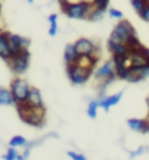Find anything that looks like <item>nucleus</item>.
<instances>
[{"label": "nucleus", "instance_id": "obj_17", "mask_svg": "<svg viewBox=\"0 0 149 160\" xmlns=\"http://www.w3.org/2000/svg\"><path fill=\"white\" fill-rule=\"evenodd\" d=\"M16 101L13 98V95L11 89H5V88H0V106H9V105H15Z\"/></svg>", "mask_w": 149, "mask_h": 160}, {"label": "nucleus", "instance_id": "obj_19", "mask_svg": "<svg viewBox=\"0 0 149 160\" xmlns=\"http://www.w3.org/2000/svg\"><path fill=\"white\" fill-rule=\"evenodd\" d=\"M49 24H50L49 34L51 37L56 36V33H58V15L56 13H52V15L49 16Z\"/></svg>", "mask_w": 149, "mask_h": 160}, {"label": "nucleus", "instance_id": "obj_6", "mask_svg": "<svg viewBox=\"0 0 149 160\" xmlns=\"http://www.w3.org/2000/svg\"><path fill=\"white\" fill-rule=\"evenodd\" d=\"M8 66L12 70V72L15 75H22L25 74L29 68V63H30V52L28 50H24L17 54H13L8 61Z\"/></svg>", "mask_w": 149, "mask_h": 160}, {"label": "nucleus", "instance_id": "obj_1", "mask_svg": "<svg viewBox=\"0 0 149 160\" xmlns=\"http://www.w3.org/2000/svg\"><path fill=\"white\" fill-rule=\"evenodd\" d=\"M17 110H18L20 118L25 123L34 126V128H42L43 126L45 114H46L45 108H34V106H30L29 104L24 102L17 105Z\"/></svg>", "mask_w": 149, "mask_h": 160}, {"label": "nucleus", "instance_id": "obj_30", "mask_svg": "<svg viewBox=\"0 0 149 160\" xmlns=\"http://www.w3.org/2000/svg\"><path fill=\"white\" fill-rule=\"evenodd\" d=\"M148 58H149V49H148Z\"/></svg>", "mask_w": 149, "mask_h": 160}, {"label": "nucleus", "instance_id": "obj_18", "mask_svg": "<svg viewBox=\"0 0 149 160\" xmlns=\"http://www.w3.org/2000/svg\"><path fill=\"white\" fill-rule=\"evenodd\" d=\"M105 13H106L105 9L97 8V7L93 5V8H92V11H90V13H89V16H88V20H89V21H93V22L101 21V20H103Z\"/></svg>", "mask_w": 149, "mask_h": 160}, {"label": "nucleus", "instance_id": "obj_9", "mask_svg": "<svg viewBox=\"0 0 149 160\" xmlns=\"http://www.w3.org/2000/svg\"><path fill=\"white\" fill-rule=\"evenodd\" d=\"M148 78H149V62L140 66H130L126 80L130 83H139Z\"/></svg>", "mask_w": 149, "mask_h": 160}, {"label": "nucleus", "instance_id": "obj_29", "mask_svg": "<svg viewBox=\"0 0 149 160\" xmlns=\"http://www.w3.org/2000/svg\"><path fill=\"white\" fill-rule=\"evenodd\" d=\"M26 2H29V3H34V0H26Z\"/></svg>", "mask_w": 149, "mask_h": 160}, {"label": "nucleus", "instance_id": "obj_16", "mask_svg": "<svg viewBox=\"0 0 149 160\" xmlns=\"http://www.w3.org/2000/svg\"><path fill=\"white\" fill-rule=\"evenodd\" d=\"M63 58H64L65 64H74V63H77L79 58H80V54L77 52L76 48H74V43L65 45Z\"/></svg>", "mask_w": 149, "mask_h": 160}, {"label": "nucleus", "instance_id": "obj_12", "mask_svg": "<svg viewBox=\"0 0 149 160\" xmlns=\"http://www.w3.org/2000/svg\"><path fill=\"white\" fill-rule=\"evenodd\" d=\"M107 50H109L113 55H122V57H127L130 54V48L127 46V43H122L113 41V39H107Z\"/></svg>", "mask_w": 149, "mask_h": 160}, {"label": "nucleus", "instance_id": "obj_8", "mask_svg": "<svg viewBox=\"0 0 149 160\" xmlns=\"http://www.w3.org/2000/svg\"><path fill=\"white\" fill-rule=\"evenodd\" d=\"M74 48L81 57H98V46L89 38H79Z\"/></svg>", "mask_w": 149, "mask_h": 160}, {"label": "nucleus", "instance_id": "obj_22", "mask_svg": "<svg viewBox=\"0 0 149 160\" xmlns=\"http://www.w3.org/2000/svg\"><path fill=\"white\" fill-rule=\"evenodd\" d=\"M17 155H18L17 150L15 147H9L2 158H3V160H17Z\"/></svg>", "mask_w": 149, "mask_h": 160}, {"label": "nucleus", "instance_id": "obj_23", "mask_svg": "<svg viewBox=\"0 0 149 160\" xmlns=\"http://www.w3.org/2000/svg\"><path fill=\"white\" fill-rule=\"evenodd\" d=\"M92 3L94 7H97V8H101V9H107L109 8V3L110 0H92Z\"/></svg>", "mask_w": 149, "mask_h": 160}, {"label": "nucleus", "instance_id": "obj_31", "mask_svg": "<svg viewBox=\"0 0 149 160\" xmlns=\"http://www.w3.org/2000/svg\"><path fill=\"white\" fill-rule=\"evenodd\" d=\"M148 119H149V116H148Z\"/></svg>", "mask_w": 149, "mask_h": 160}, {"label": "nucleus", "instance_id": "obj_24", "mask_svg": "<svg viewBox=\"0 0 149 160\" xmlns=\"http://www.w3.org/2000/svg\"><path fill=\"white\" fill-rule=\"evenodd\" d=\"M109 16H110L111 18L122 20V18H123V13H122L119 9H117V8H110V9H109Z\"/></svg>", "mask_w": 149, "mask_h": 160}, {"label": "nucleus", "instance_id": "obj_25", "mask_svg": "<svg viewBox=\"0 0 149 160\" xmlns=\"http://www.w3.org/2000/svg\"><path fill=\"white\" fill-rule=\"evenodd\" d=\"M139 16H140V18H141V20H144V21L149 22V3L145 5V8L139 13Z\"/></svg>", "mask_w": 149, "mask_h": 160}, {"label": "nucleus", "instance_id": "obj_26", "mask_svg": "<svg viewBox=\"0 0 149 160\" xmlns=\"http://www.w3.org/2000/svg\"><path fill=\"white\" fill-rule=\"evenodd\" d=\"M67 155H68L72 160H86V158L81 154H77V152H73V151H68L67 152Z\"/></svg>", "mask_w": 149, "mask_h": 160}, {"label": "nucleus", "instance_id": "obj_15", "mask_svg": "<svg viewBox=\"0 0 149 160\" xmlns=\"http://www.w3.org/2000/svg\"><path fill=\"white\" fill-rule=\"evenodd\" d=\"M26 104H29L30 106H34V108H45L43 105V100H42V95L38 88L31 87L28 95V100H26Z\"/></svg>", "mask_w": 149, "mask_h": 160}, {"label": "nucleus", "instance_id": "obj_28", "mask_svg": "<svg viewBox=\"0 0 149 160\" xmlns=\"http://www.w3.org/2000/svg\"><path fill=\"white\" fill-rule=\"evenodd\" d=\"M17 160H25L24 155H22V154H21V155H20V154H18V155H17Z\"/></svg>", "mask_w": 149, "mask_h": 160}, {"label": "nucleus", "instance_id": "obj_4", "mask_svg": "<svg viewBox=\"0 0 149 160\" xmlns=\"http://www.w3.org/2000/svg\"><path fill=\"white\" fill-rule=\"evenodd\" d=\"M92 74H93V68L84 67V66H81L79 63L67 64V75H68L71 83L74 85L85 84L90 79Z\"/></svg>", "mask_w": 149, "mask_h": 160}, {"label": "nucleus", "instance_id": "obj_5", "mask_svg": "<svg viewBox=\"0 0 149 160\" xmlns=\"http://www.w3.org/2000/svg\"><path fill=\"white\" fill-rule=\"evenodd\" d=\"M133 36H136V32H135V28L131 25V22L127 21V20H120V21L114 26L109 38L113 39V41H117V42L127 43L128 39Z\"/></svg>", "mask_w": 149, "mask_h": 160}, {"label": "nucleus", "instance_id": "obj_2", "mask_svg": "<svg viewBox=\"0 0 149 160\" xmlns=\"http://www.w3.org/2000/svg\"><path fill=\"white\" fill-rule=\"evenodd\" d=\"M62 3V9L70 18L73 20H88V16L93 8L92 2H86V0H81L76 3H68L67 0Z\"/></svg>", "mask_w": 149, "mask_h": 160}, {"label": "nucleus", "instance_id": "obj_3", "mask_svg": "<svg viewBox=\"0 0 149 160\" xmlns=\"http://www.w3.org/2000/svg\"><path fill=\"white\" fill-rule=\"evenodd\" d=\"M117 78H118V75H117V71H115V66H114L113 61H107V62L102 63L94 71V79L99 83V85H98L99 93H103V91L107 88V85L113 83Z\"/></svg>", "mask_w": 149, "mask_h": 160}, {"label": "nucleus", "instance_id": "obj_14", "mask_svg": "<svg viewBox=\"0 0 149 160\" xmlns=\"http://www.w3.org/2000/svg\"><path fill=\"white\" fill-rule=\"evenodd\" d=\"M128 128L137 132H148L149 131V119H139V118H130L127 121Z\"/></svg>", "mask_w": 149, "mask_h": 160}, {"label": "nucleus", "instance_id": "obj_20", "mask_svg": "<svg viewBox=\"0 0 149 160\" xmlns=\"http://www.w3.org/2000/svg\"><path fill=\"white\" fill-rule=\"evenodd\" d=\"M98 108H99V101L98 100H92L88 105V117L94 119L97 117V112H98Z\"/></svg>", "mask_w": 149, "mask_h": 160}, {"label": "nucleus", "instance_id": "obj_13", "mask_svg": "<svg viewBox=\"0 0 149 160\" xmlns=\"http://www.w3.org/2000/svg\"><path fill=\"white\" fill-rule=\"evenodd\" d=\"M122 96H123V92H118L115 95L111 96H102L98 101H99V108H102L103 110L109 112L111 106L119 104V101L122 100Z\"/></svg>", "mask_w": 149, "mask_h": 160}, {"label": "nucleus", "instance_id": "obj_11", "mask_svg": "<svg viewBox=\"0 0 149 160\" xmlns=\"http://www.w3.org/2000/svg\"><path fill=\"white\" fill-rule=\"evenodd\" d=\"M12 57V50L9 45V33L0 32V58L4 61H8Z\"/></svg>", "mask_w": 149, "mask_h": 160}, {"label": "nucleus", "instance_id": "obj_7", "mask_svg": "<svg viewBox=\"0 0 149 160\" xmlns=\"http://www.w3.org/2000/svg\"><path fill=\"white\" fill-rule=\"evenodd\" d=\"M30 88L31 87L29 85V83L22 78L17 76V78H15L12 80L9 89H11L12 95H13V98H15V101H16V105L26 102Z\"/></svg>", "mask_w": 149, "mask_h": 160}, {"label": "nucleus", "instance_id": "obj_21", "mask_svg": "<svg viewBox=\"0 0 149 160\" xmlns=\"http://www.w3.org/2000/svg\"><path fill=\"white\" fill-rule=\"evenodd\" d=\"M26 144H28V141H26V139L24 137H21V135H15L9 141V147H15V148L25 147Z\"/></svg>", "mask_w": 149, "mask_h": 160}, {"label": "nucleus", "instance_id": "obj_27", "mask_svg": "<svg viewBox=\"0 0 149 160\" xmlns=\"http://www.w3.org/2000/svg\"><path fill=\"white\" fill-rule=\"evenodd\" d=\"M143 151H144V147H140L139 150H136V151H133V152H131V158L133 159V158H136L137 155H140V154H143Z\"/></svg>", "mask_w": 149, "mask_h": 160}, {"label": "nucleus", "instance_id": "obj_10", "mask_svg": "<svg viewBox=\"0 0 149 160\" xmlns=\"http://www.w3.org/2000/svg\"><path fill=\"white\" fill-rule=\"evenodd\" d=\"M9 45H11V50H12V55L17 54V52H21L24 50H28L30 41L28 38H25L20 34H13L9 33Z\"/></svg>", "mask_w": 149, "mask_h": 160}]
</instances>
